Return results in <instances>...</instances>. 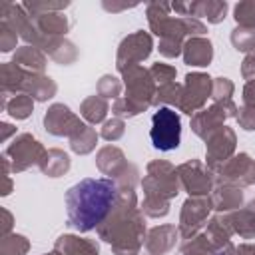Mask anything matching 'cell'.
Masks as SVG:
<instances>
[{
  "mask_svg": "<svg viewBox=\"0 0 255 255\" xmlns=\"http://www.w3.org/2000/svg\"><path fill=\"white\" fill-rule=\"evenodd\" d=\"M118 187L108 177H86L72 185L66 193V209L70 225L78 231H90L104 221L116 203Z\"/></svg>",
  "mask_w": 255,
  "mask_h": 255,
  "instance_id": "1",
  "label": "cell"
},
{
  "mask_svg": "<svg viewBox=\"0 0 255 255\" xmlns=\"http://www.w3.org/2000/svg\"><path fill=\"white\" fill-rule=\"evenodd\" d=\"M149 137L159 151H171L181 139V120L171 108H159L151 118Z\"/></svg>",
  "mask_w": 255,
  "mask_h": 255,
  "instance_id": "2",
  "label": "cell"
}]
</instances>
